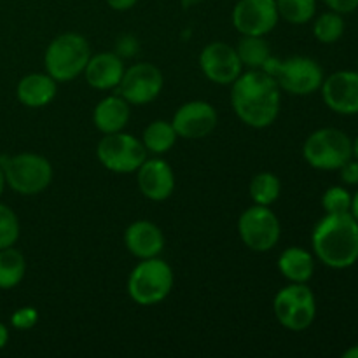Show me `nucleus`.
<instances>
[{"label":"nucleus","instance_id":"38","mask_svg":"<svg viewBox=\"0 0 358 358\" xmlns=\"http://www.w3.org/2000/svg\"><path fill=\"white\" fill-rule=\"evenodd\" d=\"M353 157L358 159V135H357V138L353 140Z\"/></svg>","mask_w":358,"mask_h":358},{"label":"nucleus","instance_id":"34","mask_svg":"<svg viewBox=\"0 0 358 358\" xmlns=\"http://www.w3.org/2000/svg\"><path fill=\"white\" fill-rule=\"evenodd\" d=\"M9 343V329L0 322V350H3Z\"/></svg>","mask_w":358,"mask_h":358},{"label":"nucleus","instance_id":"19","mask_svg":"<svg viewBox=\"0 0 358 358\" xmlns=\"http://www.w3.org/2000/svg\"><path fill=\"white\" fill-rule=\"evenodd\" d=\"M56 80L45 73H28L17 83L16 96L24 107L41 108L51 103L56 96Z\"/></svg>","mask_w":358,"mask_h":358},{"label":"nucleus","instance_id":"32","mask_svg":"<svg viewBox=\"0 0 358 358\" xmlns=\"http://www.w3.org/2000/svg\"><path fill=\"white\" fill-rule=\"evenodd\" d=\"M324 2L329 9L339 14L355 13L358 9V0H324Z\"/></svg>","mask_w":358,"mask_h":358},{"label":"nucleus","instance_id":"22","mask_svg":"<svg viewBox=\"0 0 358 358\" xmlns=\"http://www.w3.org/2000/svg\"><path fill=\"white\" fill-rule=\"evenodd\" d=\"M177 138L178 135L177 131H175L173 124L163 121V119H157V121L150 122V124L143 129L142 143L145 145L147 152L161 156V154H166L168 150L173 149Z\"/></svg>","mask_w":358,"mask_h":358},{"label":"nucleus","instance_id":"30","mask_svg":"<svg viewBox=\"0 0 358 358\" xmlns=\"http://www.w3.org/2000/svg\"><path fill=\"white\" fill-rule=\"evenodd\" d=\"M38 311L31 306H23L10 315V325L17 331H30L37 325Z\"/></svg>","mask_w":358,"mask_h":358},{"label":"nucleus","instance_id":"12","mask_svg":"<svg viewBox=\"0 0 358 358\" xmlns=\"http://www.w3.org/2000/svg\"><path fill=\"white\" fill-rule=\"evenodd\" d=\"M276 0H240L233 9V24L241 35L264 37L278 24Z\"/></svg>","mask_w":358,"mask_h":358},{"label":"nucleus","instance_id":"2","mask_svg":"<svg viewBox=\"0 0 358 358\" xmlns=\"http://www.w3.org/2000/svg\"><path fill=\"white\" fill-rule=\"evenodd\" d=\"M315 257L332 269H348L358 261V222L352 213H325L311 236Z\"/></svg>","mask_w":358,"mask_h":358},{"label":"nucleus","instance_id":"9","mask_svg":"<svg viewBox=\"0 0 358 358\" xmlns=\"http://www.w3.org/2000/svg\"><path fill=\"white\" fill-rule=\"evenodd\" d=\"M238 233L241 241L254 252H269L278 245L282 226L269 206L254 205L238 219Z\"/></svg>","mask_w":358,"mask_h":358},{"label":"nucleus","instance_id":"17","mask_svg":"<svg viewBox=\"0 0 358 358\" xmlns=\"http://www.w3.org/2000/svg\"><path fill=\"white\" fill-rule=\"evenodd\" d=\"M124 245L129 254L136 259L159 257L164 248V234L159 227L149 220H136L129 224L124 233Z\"/></svg>","mask_w":358,"mask_h":358},{"label":"nucleus","instance_id":"6","mask_svg":"<svg viewBox=\"0 0 358 358\" xmlns=\"http://www.w3.org/2000/svg\"><path fill=\"white\" fill-rule=\"evenodd\" d=\"M6 182L14 192L23 196L41 194L52 180V166L44 156L24 152L3 157L2 163Z\"/></svg>","mask_w":358,"mask_h":358},{"label":"nucleus","instance_id":"35","mask_svg":"<svg viewBox=\"0 0 358 358\" xmlns=\"http://www.w3.org/2000/svg\"><path fill=\"white\" fill-rule=\"evenodd\" d=\"M350 213L355 217L357 222H358V191L353 194V198H352V210H350Z\"/></svg>","mask_w":358,"mask_h":358},{"label":"nucleus","instance_id":"36","mask_svg":"<svg viewBox=\"0 0 358 358\" xmlns=\"http://www.w3.org/2000/svg\"><path fill=\"white\" fill-rule=\"evenodd\" d=\"M343 358H358V345L346 350V352L343 353Z\"/></svg>","mask_w":358,"mask_h":358},{"label":"nucleus","instance_id":"33","mask_svg":"<svg viewBox=\"0 0 358 358\" xmlns=\"http://www.w3.org/2000/svg\"><path fill=\"white\" fill-rule=\"evenodd\" d=\"M108 3V7H112L114 10H128L135 6L138 0H105Z\"/></svg>","mask_w":358,"mask_h":358},{"label":"nucleus","instance_id":"8","mask_svg":"<svg viewBox=\"0 0 358 358\" xmlns=\"http://www.w3.org/2000/svg\"><path fill=\"white\" fill-rule=\"evenodd\" d=\"M147 154L142 140L122 131L105 135L96 147L100 163L114 173H133L142 166Z\"/></svg>","mask_w":358,"mask_h":358},{"label":"nucleus","instance_id":"18","mask_svg":"<svg viewBox=\"0 0 358 358\" xmlns=\"http://www.w3.org/2000/svg\"><path fill=\"white\" fill-rule=\"evenodd\" d=\"M124 63L122 58L115 52H98L91 55L86 69H84V77L87 84L94 90L108 91L119 86L122 76H124Z\"/></svg>","mask_w":358,"mask_h":358},{"label":"nucleus","instance_id":"15","mask_svg":"<svg viewBox=\"0 0 358 358\" xmlns=\"http://www.w3.org/2000/svg\"><path fill=\"white\" fill-rule=\"evenodd\" d=\"M217 121V110L208 101L194 100L178 107L171 124L180 138L198 140L208 136L215 129Z\"/></svg>","mask_w":358,"mask_h":358},{"label":"nucleus","instance_id":"7","mask_svg":"<svg viewBox=\"0 0 358 358\" xmlns=\"http://www.w3.org/2000/svg\"><path fill=\"white\" fill-rule=\"evenodd\" d=\"M276 320L294 332L306 331L317 317V299L306 283H290L283 287L273 303Z\"/></svg>","mask_w":358,"mask_h":358},{"label":"nucleus","instance_id":"27","mask_svg":"<svg viewBox=\"0 0 358 358\" xmlns=\"http://www.w3.org/2000/svg\"><path fill=\"white\" fill-rule=\"evenodd\" d=\"M313 34L318 42L322 44H334L345 34V20L343 14L329 10V13L320 14L313 23Z\"/></svg>","mask_w":358,"mask_h":358},{"label":"nucleus","instance_id":"10","mask_svg":"<svg viewBox=\"0 0 358 358\" xmlns=\"http://www.w3.org/2000/svg\"><path fill=\"white\" fill-rule=\"evenodd\" d=\"M273 77L278 83L280 90L296 96H308L322 87L325 76L318 62L308 56H292L289 59H280Z\"/></svg>","mask_w":358,"mask_h":358},{"label":"nucleus","instance_id":"16","mask_svg":"<svg viewBox=\"0 0 358 358\" xmlns=\"http://www.w3.org/2000/svg\"><path fill=\"white\" fill-rule=\"evenodd\" d=\"M138 189L150 201H164L175 191V175L170 164L159 157H147L136 170Z\"/></svg>","mask_w":358,"mask_h":358},{"label":"nucleus","instance_id":"28","mask_svg":"<svg viewBox=\"0 0 358 358\" xmlns=\"http://www.w3.org/2000/svg\"><path fill=\"white\" fill-rule=\"evenodd\" d=\"M20 238V220L7 205L0 203V250L14 247Z\"/></svg>","mask_w":358,"mask_h":358},{"label":"nucleus","instance_id":"29","mask_svg":"<svg viewBox=\"0 0 358 358\" xmlns=\"http://www.w3.org/2000/svg\"><path fill=\"white\" fill-rule=\"evenodd\" d=\"M352 198L348 189L341 185H332L322 196V206L325 213H350L352 210Z\"/></svg>","mask_w":358,"mask_h":358},{"label":"nucleus","instance_id":"23","mask_svg":"<svg viewBox=\"0 0 358 358\" xmlns=\"http://www.w3.org/2000/svg\"><path fill=\"white\" fill-rule=\"evenodd\" d=\"M27 273L24 255L14 247L0 250V289L10 290L20 285Z\"/></svg>","mask_w":358,"mask_h":358},{"label":"nucleus","instance_id":"13","mask_svg":"<svg viewBox=\"0 0 358 358\" xmlns=\"http://www.w3.org/2000/svg\"><path fill=\"white\" fill-rule=\"evenodd\" d=\"M199 69L212 83L227 86L233 84L243 72L236 49L226 42H212L199 55Z\"/></svg>","mask_w":358,"mask_h":358},{"label":"nucleus","instance_id":"39","mask_svg":"<svg viewBox=\"0 0 358 358\" xmlns=\"http://www.w3.org/2000/svg\"><path fill=\"white\" fill-rule=\"evenodd\" d=\"M357 72H358V59H357Z\"/></svg>","mask_w":358,"mask_h":358},{"label":"nucleus","instance_id":"31","mask_svg":"<svg viewBox=\"0 0 358 358\" xmlns=\"http://www.w3.org/2000/svg\"><path fill=\"white\" fill-rule=\"evenodd\" d=\"M339 173H341V180L346 185H358V159L352 157L350 161H346L341 168H339Z\"/></svg>","mask_w":358,"mask_h":358},{"label":"nucleus","instance_id":"14","mask_svg":"<svg viewBox=\"0 0 358 358\" xmlns=\"http://www.w3.org/2000/svg\"><path fill=\"white\" fill-rule=\"evenodd\" d=\"M322 98L332 112L341 115L358 114V72L339 70L322 83Z\"/></svg>","mask_w":358,"mask_h":358},{"label":"nucleus","instance_id":"21","mask_svg":"<svg viewBox=\"0 0 358 358\" xmlns=\"http://www.w3.org/2000/svg\"><path fill=\"white\" fill-rule=\"evenodd\" d=\"M278 269L290 283H308L313 278L315 257L301 247H290L280 254Z\"/></svg>","mask_w":358,"mask_h":358},{"label":"nucleus","instance_id":"20","mask_svg":"<svg viewBox=\"0 0 358 358\" xmlns=\"http://www.w3.org/2000/svg\"><path fill=\"white\" fill-rule=\"evenodd\" d=\"M129 121V103L121 94H112L98 101L93 112V122L103 135L122 131Z\"/></svg>","mask_w":358,"mask_h":358},{"label":"nucleus","instance_id":"1","mask_svg":"<svg viewBox=\"0 0 358 358\" xmlns=\"http://www.w3.org/2000/svg\"><path fill=\"white\" fill-rule=\"evenodd\" d=\"M231 105L241 122L255 129L268 128L280 114V86L264 70H248L234 80Z\"/></svg>","mask_w":358,"mask_h":358},{"label":"nucleus","instance_id":"4","mask_svg":"<svg viewBox=\"0 0 358 358\" xmlns=\"http://www.w3.org/2000/svg\"><path fill=\"white\" fill-rule=\"evenodd\" d=\"M173 269L159 257L142 259L128 278V294L140 306H156L173 289Z\"/></svg>","mask_w":358,"mask_h":358},{"label":"nucleus","instance_id":"26","mask_svg":"<svg viewBox=\"0 0 358 358\" xmlns=\"http://www.w3.org/2000/svg\"><path fill=\"white\" fill-rule=\"evenodd\" d=\"M278 16L292 24L310 23L317 14V0H276Z\"/></svg>","mask_w":358,"mask_h":358},{"label":"nucleus","instance_id":"37","mask_svg":"<svg viewBox=\"0 0 358 358\" xmlns=\"http://www.w3.org/2000/svg\"><path fill=\"white\" fill-rule=\"evenodd\" d=\"M7 182H6V175H3V170L2 166H0V196L3 194V189H6Z\"/></svg>","mask_w":358,"mask_h":358},{"label":"nucleus","instance_id":"25","mask_svg":"<svg viewBox=\"0 0 358 358\" xmlns=\"http://www.w3.org/2000/svg\"><path fill=\"white\" fill-rule=\"evenodd\" d=\"M248 192H250V198L255 205L271 206L280 198L282 184H280V178L275 173L262 171V173H257L252 178Z\"/></svg>","mask_w":358,"mask_h":358},{"label":"nucleus","instance_id":"11","mask_svg":"<svg viewBox=\"0 0 358 358\" xmlns=\"http://www.w3.org/2000/svg\"><path fill=\"white\" fill-rule=\"evenodd\" d=\"M164 86L163 72L152 63H136L124 70L117 93L129 105H147L156 100Z\"/></svg>","mask_w":358,"mask_h":358},{"label":"nucleus","instance_id":"24","mask_svg":"<svg viewBox=\"0 0 358 358\" xmlns=\"http://www.w3.org/2000/svg\"><path fill=\"white\" fill-rule=\"evenodd\" d=\"M236 52L240 56L241 65L247 66L248 70H261L271 56L268 41L255 35H243V38L238 42Z\"/></svg>","mask_w":358,"mask_h":358},{"label":"nucleus","instance_id":"3","mask_svg":"<svg viewBox=\"0 0 358 358\" xmlns=\"http://www.w3.org/2000/svg\"><path fill=\"white\" fill-rule=\"evenodd\" d=\"M91 58V48L80 34H62L48 45L44 55L45 72L56 83H69L84 73Z\"/></svg>","mask_w":358,"mask_h":358},{"label":"nucleus","instance_id":"5","mask_svg":"<svg viewBox=\"0 0 358 358\" xmlns=\"http://www.w3.org/2000/svg\"><path fill=\"white\" fill-rule=\"evenodd\" d=\"M303 156L315 170H339L353 157V140L338 128H320L306 138Z\"/></svg>","mask_w":358,"mask_h":358}]
</instances>
